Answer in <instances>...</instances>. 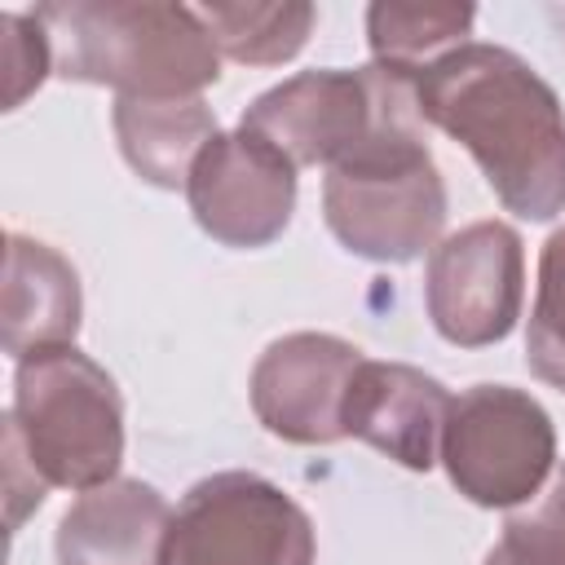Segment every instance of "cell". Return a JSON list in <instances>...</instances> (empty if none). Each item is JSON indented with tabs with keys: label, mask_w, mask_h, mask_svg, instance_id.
<instances>
[{
	"label": "cell",
	"mask_w": 565,
	"mask_h": 565,
	"mask_svg": "<svg viewBox=\"0 0 565 565\" xmlns=\"http://www.w3.org/2000/svg\"><path fill=\"white\" fill-rule=\"evenodd\" d=\"M415 110L477 159L512 216L565 212V106L521 53L468 40L415 79Z\"/></svg>",
	"instance_id": "1"
},
{
	"label": "cell",
	"mask_w": 565,
	"mask_h": 565,
	"mask_svg": "<svg viewBox=\"0 0 565 565\" xmlns=\"http://www.w3.org/2000/svg\"><path fill=\"white\" fill-rule=\"evenodd\" d=\"M53 44V75L119 97H203L221 79V49L190 4L53 0L31 9Z\"/></svg>",
	"instance_id": "2"
},
{
	"label": "cell",
	"mask_w": 565,
	"mask_h": 565,
	"mask_svg": "<svg viewBox=\"0 0 565 565\" xmlns=\"http://www.w3.org/2000/svg\"><path fill=\"white\" fill-rule=\"evenodd\" d=\"M419 124L411 97L327 168L322 221L344 252L375 265H406L441 243L450 203Z\"/></svg>",
	"instance_id": "3"
},
{
	"label": "cell",
	"mask_w": 565,
	"mask_h": 565,
	"mask_svg": "<svg viewBox=\"0 0 565 565\" xmlns=\"http://www.w3.org/2000/svg\"><path fill=\"white\" fill-rule=\"evenodd\" d=\"M4 437L44 486L84 494L115 481L124 463V397L115 375L75 344L22 358Z\"/></svg>",
	"instance_id": "4"
},
{
	"label": "cell",
	"mask_w": 565,
	"mask_h": 565,
	"mask_svg": "<svg viewBox=\"0 0 565 565\" xmlns=\"http://www.w3.org/2000/svg\"><path fill=\"white\" fill-rule=\"evenodd\" d=\"M309 512L260 472H212L172 508L163 565H313Z\"/></svg>",
	"instance_id": "5"
},
{
	"label": "cell",
	"mask_w": 565,
	"mask_h": 565,
	"mask_svg": "<svg viewBox=\"0 0 565 565\" xmlns=\"http://www.w3.org/2000/svg\"><path fill=\"white\" fill-rule=\"evenodd\" d=\"M437 463L468 503L490 512L521 508L556 468L552 415L525 388L472 384L450 402Z\"/></svg>",
	"instance_id": "6"
},
{
	"label": "cell",
	"mask_w": 565,
	"mask_h": 565,
	"mask_svg": "<svg viewBox=\"0 0 565 565\" xmlns=\"http://www.w3.org/2000/svg\"><path fill=\"white\" fill-rule=\"evenodd\" d=\"M415 97V84L380 66L358 71H300L269 93H260L238 128L274 146L296 172L331 168L353 146H362L397 106Z\"/></svg>",
	"instance_id": "7"
},
{
	"label": "cell",
	"mask_w": 565,
	"mask_h": 565,
	"mask_svg": "<svg viewBox=\"0 0 565 565\" xmlns=\"http://www.w3.org/2000/svg\"><path fill=\"white\" fill-rule=\"evenodd\" d=\"M525 300V243L508 221H472L428 252L424 309L433 331L459 349L512 335Z\"/></svg>",
	"instance_id": "8"
},
{
	"label": "cell",
	"mask_w": 565,
	"mask_h": 565,
	"mask_svg": "<svg viewBox=\"0 0 565 565\" xmlns=\"http://www.w3.org/2000/svg\"><path fill=\"white\" fill-rule=\"evenodd\" d=\"M185 203L199 230L225 247H269L296 212V168L260 137L216 132L190 168Z\"/></svg>",
	"instance_id": "9"
},
{
	"label": "cell",
	"mask_w": 565,
	"mask_h": 565,
	"mask_svg": "<svg viewBox=\"0 0 565 565\" xmlns=\"http://www.w3.org/2000/svg\"><path fill=\"white\" fill-rule=\"evenodd\" d=\"M362 349L331 331L278 335L252 366V415L265 433L291 446H331L344 437L349 384L362 366Z\"/></svg>",
	"instance_id": "10"
},
{
	"label": "cell",
	"mask_w": 565,
	"mask_h": 565,
	"mask_svg": "<svg viewBox=\"0 0 565 565\" xmlns=\"http://www.w3.org/2000/svg\"><path fill=\"white\" fill-rule=\"evenodd\" d=\"M450 393L437 375L411 362H375L362 358L349 402H344V437L366 441L384 459L428 472L441 455V428L450 415Z\"/></svg>",
	"instance_id": "11"
},
{
	"label": "cell",
	"mask_w": 565,
	"mask_h": 565,
	"mask_svg": "<svg viewBox=\"0 0 565 565\" xmlns=\"http://www.w3.org/2000/svg\"><path fill=\"white\" fill-rule=\"evenodd\" d=\"M172 508L141 477H115L84 490L57 521V565H163Z\"/></svg>",
	"instance_id": "12"
},
{
	"label": "cell",
	"mask_w": 565,
	"mask_h": 565,
	"mask_svg": "<svg viewBox=\"0 0 565 565\" xmlns=\"http://www.w3.org/2000/svg\"><path fill=\"white\" fill-rule=\"evenodd\" d=\"M84 318V291L75 265L26 234H9L4 247V305H0V344L13 362L75 344Z\"/></svg>",
	"instance_id": "13"
},
{
	"label": "cell",
	"mask_w": 565,
	"mask_h": 565,
	"mask_svg": "<svg viewBox=\"0 0 565 565\" xmlns=\"http://www.w3.org/2000/svg\"><path fill=\"white\" fill-rule=\"evenodd\" d=\"M110 124L128 168L159 190H185L194 159L221 132L203 97H115Z\"/></svg>",
	"instance_id": "14"
},
{
	"label": "cell",
	"mask_w": 565,
	"mask_h": 565,
	"mask_svg": "<svg viewBox=\"0 0 565 565\" xmlns=\"http://www.w3.org/2000/svg\"><path fill=\"white\" fill-rule=\"evenodd\" d=\"M472 4H397L380 0L366 9V44L380 71L419 79L433 62L463 49L472 35Z\"/></svg>",
	"instance_id": "15"
},
{
	"label": "cell",
	"mask_w": 565,
	"mask_h": 565,
	"mask_svg": "<svg viewBox=\"0 0 565 565\" xmlns=\"http://www.w3.org/2000/svg\"><path fill=\"white\" fill-rule=\"evenodd\" d=\"M199 18L207 22L216 49L230 62L243 66H282L291 62L313 22L318 9L309 0H225V4H199Z\"/></svg>",
	"instance_id": "16"
},
{
	"label": "cell",
	"mask_w": 565,
	"mask_h": 565,
	"mask_svg": "<svg viewBox=\"0 0 565 565\" xmlns=\"http://www.w3.org/2000/svg\"><path fill=\"white\" fill-rule=\"evenodd\" d=\"M525 366L565 393V230L547 234L539 252V287L525 327Z\"/></svg>",
	"instance_id": "17"
},
{
	"label": "cell",
	"mask_w": 565,
	"mask_h": 565,
	"mask_svg": "<svg viewBox=\"0 0 565 565\" xmlns=\"http://www.w3.org/2000/svg\"><path fill=\"white\" fill-rule=\"evenodd\" d=\"M4 110H18L49 75H53V44L35 13H4Z\"/></svg>",
	"instance_id": "18"
},
{
	"label": "cell",
	"mask_w": 565,
	"mask_h": 565,
	"mask_svg": "<svg viewBox=\"0 0 565 565\" xmlns=\"http://www.w3.org/2000/svg\"><path fill=\"white\" fill-rule=\"evenodd\" d=\"M481 565H565V552H556L530 516H508L499 543L486 552Z\"/></svg>",
	"instance_id": "19"
},
{
	"label": "cell",
	"mask_w": 565,
	"mask_h": 565,
	"mask_svg": "<svg viewBox=\"0 0 565 565\" xmlns=\"http://www.w3.org/2000/svg\"><path fill=\"white\" fill-rule=\"evenodd\" d=\"M530 521H534V530H539L556 552H565V463L556 468L552 490H547L543 503L530 512Z\"/></svg>",
	"instance_id": "20"
},
{
	"label": "cell",
	"mask_w": 565,
	"mask_h": 565,
	"mask_svg": "<svg viewBox=\"0 0 565 565\" xmlns=\"http://www.w3.org/2000/svg\"><path fill=\"white\" fill-rule=\"evenodd\" d=\"M547 18L561 26V40H565V4H552V9H547Z\"/></svg>",
	"instance_id": "21"
}]
</instances>
